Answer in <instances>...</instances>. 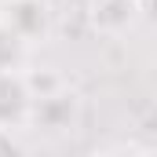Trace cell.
Returning <instances> with one entry per match:
<instances>
[{
  "instance_id": "cell-3",
  "label": "cell",
  "mask_w": 157,
  "mask_h": 157,
  "mask_svg": "<svg viewBox=\"0 0 157 157\" xmlns=\"http://www.w3.org/2000/svg\"><path fill=\"white\" fill-rule=\"evenodd\" d=\"M26 55H29V44L0 18V70H15V66H22Z\"/></svg>"
},
{
  "instance_id": "cell-1",
  "label": "cell",
  "mask_w": 157,
  "mask_h": 157,
  "mask_svg": "<svg viewBox=\"0 0 157 157\" xmlns=\"http://www.w3.org/2000/svg\"><path fill=\"white\" fill-rule=\"evenodd\" d=\"M37 113V91L22 66L0 70V132H22Z\"/></svg>"
},
{
  "instance_id": "cell-2",
  "label": "cell",
  "mask_w": 157,
  "mask_h": 157,
  "mask_svg": "<svg viewBox=\"0 0 157 157\" xmlns=\"http://www.w3.org/2000/svg\"><path fill=\"white\" fill-rule=\"evenodd\" d=\"M0 18L26 40L29 48H37L51 33V11L48 0H4L0 4Z\"/></svg>"
}]
</instances>
